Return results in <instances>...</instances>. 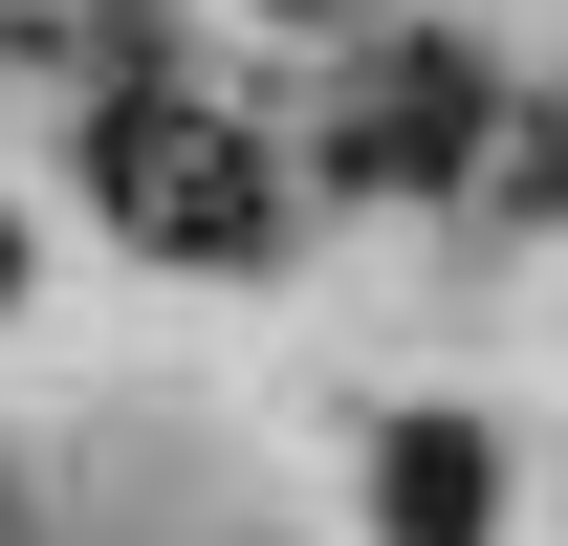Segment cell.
<instances>
[{
	"mask_svg": "<svg viewBox=\"0 0 568 546\" xmlns=\"http://www.w3.org/2000/svg\"><path fill=\"white\" fill-rule=\"evenodd\" d=\"M88 198L132 219V241H175V263H263V241H284V175L241 132H197L175 67H132L110 110H88Z\"/></svg>",
	"mask_w": 568,
	"mask_h": 546,
	"instance_id": "6da1fadb",
	"label": "cell"
},
{
	"mask_svg": "<svg viewBox=\"0 0 568 546\" xmlns=\"http://www.w3.org/2000/svg\"><path fill=\"white\" fill-rule=\"evenodd\" d=\"M372 546H503V437L481 415H394L372 437Z\"/></svg>",
	"mask_w": 568,
	"mask_h": 546,
	"instance_id": "7a4b0ae2",
	"label": "cell"
},
{
	"mask_svg": "<svg viewBox=\"0 0 568 546\" xmlns=\"http://www.w3.org/2000/svg\"><path fill=\"white\" fill-rule=\"evenodd\" d=\"M0 306H22V219H0Z\"/></svg>",
	"mask_w": 568,
	"mask_h": 546,
	"instance_id": "3957f363",
	"label": "cell"
},
{
	"mask_svg": "<svg viewBox=\"0 0 568 546\" xmlns=\"http://www.w3.org/2000/svg\"><path fill=\"white\" fill-rule=\"evenodd\" d=\"M306 22H328V0H306Z\"/></svg>",
	"mask_w": 568,
	"mask_h": 546,
	"instance_id": "277c9868",
	"label": "cell"
}]
</instances>
